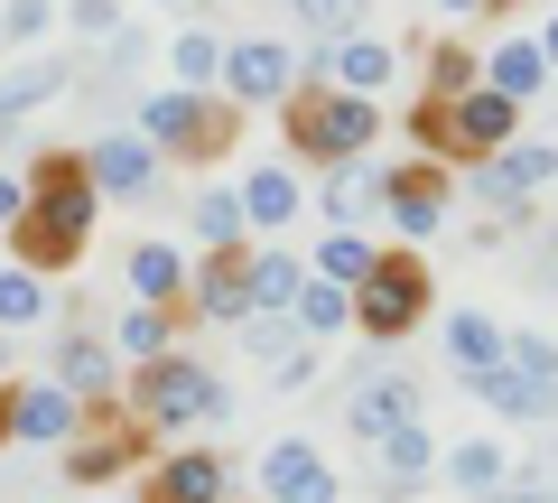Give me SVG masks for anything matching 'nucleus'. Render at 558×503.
<instances>
[{
	"label": "nucleus",
	"instance_id": "obj_5",
	"mask_svg": "<svg viewBox=\"0 0 558 503\" xmlns=\"http://www.w3.org/2000/svg\"><path fill=\"white\" fill-rule=\"evenodd\" d=\"M279 131H289V159L354 168V159H373V141H381V103L336 94V84H299V94L279 103Z\"/></svg>",
	"mask_w": 558,
	"mask_h": 503
},
{
	"label": "nucleus",
	"instance_id": "obj_37",
	"mask_svg": "<svg viewBox=\"0 0 558 503\" xmlns=\"http://www.w3.org/2000/svg\"><path fill=\"white\" fill-rule=\"evenodd\" d=\"M65 28H75V38H121V28H131V0H65Z\"/></svg>",
	"mask_w": 558,
	"mask_h": 503
},
{
	"label": "nucleus",
	"instance_id": "obj_27",
	"mask_svg": "<svg viewBox=\"0 0 558 503\" xmlns=\"http://www.w3.org/2000/svg\"><path fill=\"white\" fill-rule=\"evenodd\" d=\"M186 233H196V252H242V242H252L242 196L233 187H196V196H186Z\"/></svg>",
	"mask_w": 558,
	"mask_h": 503
},
{
	"label": "nucleus",
	"instance_id": "obj_28",
	"mask_svg": "<svg viewBox=\"0 0 558 503\" xmlns=\"http://www.w3.org/2000/svg\"><path fill=\"white\" fill-rule=\"evenodd\" d=\"M484 84L512 94V103H539V94H549V57H539V38H502L494 57H484Z\"/></svg>",
	"mask_w": 558,
	"mask_h": 503
},
{
	"label": "nucleus",
	"instance_id": "obj_46",
	"mask_svg": "<svg viewBox=\"0 0 558 503\" xmlns=\"http://www.w3.org/2000/svg\"><path fill=\"white\" fill-rule=\"evenodd\" d=\"M112 503H140V494H112Z\"/></svg>",
	"mask_w": 558,
	"mask_h": 503
},
{
	"label": "nucleus",
	"instance_id": "obj_39",
	"mask_svg": "<svg viewBox=\"0 0 558 503\" xmlns=\"http://www.w3.org/2000/svg\"><path fill=\"white\" fill-rule=\"evenodd\" d=\"M502 363H521L531 383H558V345L549 336H512V355H502Z\"/></svg>",
	"mask_w": 558,
	"mask_h": 503
},
{
	"label": "nucleus",
	"instance_id": "obj_24",
	"mask_svg": "<svg viewBox=\"0 0 558 503\" xmlns=\"http://www.w3.org/2000/svg\"><path fill=\"white\" fill-rule=\"evenodd\" d=\"M438 336H447V363H457V383H475V373H494V363L512 355V336H502L484 308H447Z\"/></svg>",
	"mask_w": 558,
	"mask_h": 503
},
{
	"label": "nucleus",
	"instance_id": "obj_3",
	"mask_svg": "<svg viewBox=\"0 0 558 503\" xmlns=\"http://www.w3.org/2000/svg\"><path fill=\"white\" fill-rule=\"evenodd\" d=\"M131 420L159 447H178L186 429H223L233 420V383H223L215 363H196V355H159V363L131 373Z\"/></svg>",
	"mask_w": 558,
	"mask_h": 503
},
{
	"label": "nucleus",
	"instance_id": "obj_26",
	"mask_svg": "<svg viewBox=\"0 0 558 503\" xmlns=\"http://www.w3.org/2000/svg\"><path fill=\"white\" fill-rule=\"evenodd\" d=\"M307 289V262L299 252H279V242H252V318H289Z\"/></svg>",
	"mask_w": 558,
	"mask_h": 503
},
{
	"label": "nucleus",
	"instance_id": "obj_12",
	"mask_svg": "<svg viewBox=\"0 0 558 503\" xmlns=\"http://www.w3.org/2000/svg\"><path fill=\"white\" fill-rule=\"evenodd\" d=\"M140 503H233V457H215V447L178 439L149 457V476H140Z\"/></svg>",
	"mask_w": 558,
	"mask_h": 503
},
{
	"label": "nucleus",
	"instance_id": "obj_19",
	"mask_svg": "<svg viewBox=\"0 0 558 503\" xmlns=\"http://www.w3.org/2000/svg\"><path fill=\"white\" fill-rule=\"evenodd\" d=\"M465 392H475L494 420H512V429H549L558 420V383H531L521 363H494V373H475Z\"/></svg>",
	"mask_w": 558,
	"mask_h": 503
},
{
	"label": "nucleus",
	"instance_id": "obj_36",
	"mask_svg": "<svg viewBox=\"0 0 558 503\" xmlns=\"http://www.w3.org/2000/svg\"><path fill=\"white\" fill-rule=\"evenodd\" d=\"M233 336H242V355H252V363H279L289 345H307V336H299V318H242Z\"/></svg>",
	"mask_w": 558,
	"mask_h": 503
},
{
	"label": "nucleus",
	"instance_id": "obj_14",
	"mask_svg": "<svg viewBox=\"0 0 558 503\" xmlns=\"http://www.w3.org/2000/svg\"><path fill=\"white\" fill-rule=\"evenodd\" d=\"M215 94L242 103V112H252V103H289L299 94V47L289 38H233L223 47V84Z\"/></svg>",
	"mask_w": 558,
	"mask_h": 503
},
{
	"label": "nucleus",
	"instance_id": "obj_18",
	"mask_svg": "<svg viewBox=\"0 0 558 503\" xmlns=\"http://www.w3.org/2000/svg\"><path fill=\"white\" fill-rule=\"evenodd\" d=\"M233 196H242V224H252L260 242H270V233H289V224L307 215V187H299V168H289V159L242 168V187H233Z\"/></svg>",
	"mask_w": 558,
	"mask_h": 503
},
{
	"label": "nucleus",
	"instance_id": "obj_43",
	"mask_svg": "<svg viewBox=\"0 0 558 503\" xmlns=\"http://www.w3.org/2000/svg\"><path fill=\"white\" fill-rule=\"evenodd\" d=\"M438 10L447 20H484V0H438Z\"/></svg>",
	"mask_w": 558,
	"mask_h": 503
},
{
	"label": "nucleus",
	"instance_id": "obj_21",
	"mask_svg": "<svg viewBox=\"0 0 558 503\" xmlns=\"http://www.w3.org/2000/svg\"><path fill=\"white\" fill-rule=\"evenodd\" d=\"M57 94H75V65L65 57H20L0 75V141H20V121L38 112V103H57Z\"/></svg>",
	"mask_w": 558,
	"mask_h": 503
},
{
	"label": "nucleus",
	"instance_id": "obj_23",
	"mask_svg": "<svg viewBox=\"0 0 558 503\" xmlns=\"http://www.w3.org/2000/svg\"><path fill=\"white\" fill-rule=\"evenodd\" d=\"M391 84H400V47H391V38H373V28L336 38V94H363V103H381Z\"/></svg>",
	"mask_w": 558,
	"mask_h": 503
},
{
	"label": "nucleus",
	"instance_id": "obj_22",
	"mask_svg": "<svg viewBox=\"0 0 558 503\" xmlns=\"http://www.w3.org/2000/svg\"><path fill=\"white\" fill-rule=\"evenodd\" d=\"M121 280H131V299H140V308H186V242H168V233L131 242Z\"/></svg>",
	"mask_w": 558,
	"mask_h": 503
},
{
	"label": "nucleus",
	"instance_id": "obj_4",
	"mask_svg": "<svg viewBox=\"0 0 558 503\" xmlns=\"http://www.w3.org/2000/svg\"><path fill=\"white\" fill-rule=\"evenodd\" d=\"M131 131L159 149V159L205 168V159H233V141H242V103H223V94H186V84H149V94L131 103Z\"/></svg>",
	"mask_w": 558,
	"mask_h": 503
},
{
	"label": "nucleus",
	"instance_id": "obj_29",
	"mask_svg": "<svg viewBox=\"0 0 558 503\" xmlns=\"http://www.w3.org/2000/svg\"><path fill=\"white\" fill-rule=\"evenodd\" d=\"M373 457H381V484L400 494V484H428V476H438V457H447V447L428 439V420H410V429H391V439H381Z\"/></svg>",
	"mask_w": 558,
	"mask_h": 503
},
{
	"label": "nucleus",
	"instance_id": "obj_20",
	"mask_svg": "<svg viewBox=\"0 0 558 503\" xmlns=\"http://www.w3.org/2000/svg\"><path fill=\"white\" fill-rule=\"evenodd\" d=\"M307 205H317V224H326V233H363V224L381 215V159L326 168V187H317V196H307Z\"/></svg>",
	"mask_w": 558,
	"mask_h": 503
},
{
	"label": "nucleus",
	"instance_id": "obj_2",
	"mask_svg": "<svg viewBox=\"0 0 558 503\" xmlns=\"http://www.w3.org/2000/svg\"><path fill=\"white\" fill-rule=\"evenodd\" d=\"M400 141L418 149V159H438V168H475L494 159V149L521 141V103L494 94V84H465V94H410V112H400Z\"/></svg>",
	"mask_w": 558,
	"mask_h": 503
},
{
	"label": "nucleus",
	"instance_id": "obj_32",
	"mask_svg": "<svg viewBox=\"0 0 558 503\" xmlns=\"http://www.w3.org/2000/svg\"><path fill=\"white\" fill-rule=\"evenodd\" d=\"M47 318H57L47 280H38V271H20V262H0V336H28V326H47Z\"/></svg>",
	"mask_w": 558,
	"mask_h": 503
},
{
	"label": "nucleus",
	"instance_id": "obj_40",
	"mask_svg": "<svg viewBox=\"0 0 558 503\" xmlns=\"http://www.w3.org/2000/svg\"><path fill=\"white\" fill-rule=\"evenodd\" d=\"M28 215V168H0V233Z\"/></svg>",
	"mask_w": 558,
	"mask_h": 503
},
{
	"label": "nucleus",
	"instance_id": "obj_10",
	"mask_svg": "<svg viewBox=\"0 0 558 503\" xmlns=\"http://www.w3.org/2000/svg\"><path fill=\"white\" fill-rule=\"evenodd\" d=\"M159 457V439H149V429L131 420V410H94V420H84V439L65 447V484H121L131 476V466H149Z\"/></svg>",
	"mask_w": 558,
	"mask_h": 503
},
{
	"label": "nucleus",
	"instance_id": "obj_42",
	"mask_svg": "<svg viewBox=\"0 0 558 503\" xmlns=\"http://www.w3.org/2000/svg\"><path fill=\"white\" fill-rule=\"evenodd\" d=\"M539 57H549V75H558V10L539 20Z\"/></svg>",
	"mask_w": 558,
	"mask_h": 503
},
{
	"label": "nucleus",
	"instance_id": "obj_33",
	"mask_svg": "<svg viewBox=\"0 0 558 503\" xmlns=\"http://www.w3.org/2000/svg\"><path fill=\"white\" fill-rule=\"evenodd\" d=\"M168 75H178L186 94H215L223 84V38L215 28H178V38H168Z\"/></svg>",
	"mask_w": 558,
	"mask_h": 503
},
{
	"label": "nucleus",
	"instance_id": "obj_1",
	"mask_svg": "<svg viewBox=\"0 0 558 503\" xmlns=\"http://www.w3.org/2000/svg\"><path fill=\"white\" fill-rule=\"evenodd\" d=\"M94 224H102V196H94V178H84V149H38V159H28V215L10 224L0 242H10L20 271L57 280V271L84 262Z\"/></svg>",
	"mask_w": 558,
	"mask_h": 503
},
{
	"label": "nucleus",
	"instance_id": "obj_25",
	"mask_svg": "<svg viewBox=\"0 0 558 503\" xmlns=\"http://www.w3.org/2000/svg\"><path fill=\"white\" fill-rule=\"evenodd\" d=\"M178 326H186V308H121L112 326H102V336H112V355L131 363H159V355H178Z\"/></svg>",
	"mask_w": 558,
	"mask_h": 503
},
{
	"label": "nucleus",
	"instance_id": "obj_44",
	"mask_svg": "<svg viewBox=\"0 0 558 503\" xmlns=\"http://www.w3.org/2000/svg\"><path fill=\"white\" fill-rule=\"evenodd\" d=\"M0 383H10V336H0Z\"/></svg>",
	"mask_w": 558,
	"mask_h": 503
},
{
	"label": "nucleus",
	"instance_id": "obj_16",
	"mask_svg": "<svg viewBox=\"0 0 558 503\" xmlns=\"http://www.w3.org/2000/svg\"><path fill=\"white\" fill-rule=\"evenodd\" d=\"M260 503H344V476L317 457V439H270L260 447Z\"/></svg>",
	"mask_w": 558,
	"mask_h": 503
},
{
	"label": "nucleus",
	"instance_id": "obj_38",
	"mask_svg": "<svg viewBox=\"0 0 558 503\" xmlns=\"http://www.w3.org/2000/svg\"><path fill=\"white\" fill-rule=\"evenodd\" d=\"M289 10H299V20L317 28V38H354V28H363V10H373V0H289Z\"/></svg>",
	"mask_w": 558,
	"mask_h": 503
},
{
	"label": "nucleus",
	"instance_id": "obj_7",
	"mask_svg": "<svg viewBox=\"0 0 558 503\" xmlns=\"http://www.w3.org/2000/svg\"><path fill=\"white\" fill-rule=\"evenodd\" d=\"M447 205H457V168H438V159H381V224H391L410 252L447 224Z\"/></svg>",
	"mask_w": 558,
	"mask_h": 503
},
{
	"label": "nucleus",
	"instance_id": "obj_11",
	"mask_svg": "<svg viewBox=\"0 0 558 503\" xmlns=\"http://www.w3.org/2000/svg\"><path fill=\"white\" fill-rule=\"evenodd\" d=\"M47 373H57L84 410H112V392H131V363L112 355V336H102V326H65V336L47 345Z\"/></svg>",
	"mask_w": 558,
	"mask_h": 503
},
{
	"label": "nucleus",
	"instance_id": "obj_13",
	"mask_svg": "<svg viewBox=\"0 0 558 503\" xmlns=\"http://www.w3.org/2000/svg\"><path fill=\"white\" fill-rule=\"evenodd\" d=\"M410 420H428V392H418L410 373H391V363H373V373L344 392V439H363V447H381L391 429H410Z\"/></svg>",
	"mask_w": 558,
	"mask_h": 503
},
{
	"label": "nucleus",
	"instance_id": "obj_6",
	"mask_svg": "<svg viewBox=\"0 0 558 503\" xmlns=\"http://www.w3.org/2000/svg\"><path fill=\"white\" fill-rule=\"evenodd\" d=\"M428 308H438V280H428V262H418L410 242H381L373 280L354 289V326L373 345H410L418 326H428Z\"/></svg>",
	"mask_w": 558,
	"mask_h": 503
},
{
	"label": "nucleus",
	"instance_id": "obj_35",
	"mask_svg": "<svg viewBox=\"0 0 558 503\" xmlns=\"http://www.w3.org/2000/svg\"><path fill=\"white\" fill-rule=\"evenodd\" d=\"M57 20H65L57 0H0V47H47Z\"/></svg>",
	"mask_w": 558,
	"mask_h": 503
},
{
	"label": "nucleus",
	"instance_id": "obj_17",
	"mask_svg": "<svg viewBox=\"0 0 558 503\" xmlns=\"http://www.w3.org/2000/svg\"><path fill=\"white\" fill-rule=\"evenodd\" d=\"M438 484H447V494H465V503H494L502 484H521V457L484 429V439H457V447L438 457Z\"/></svg>",
	"mask_w": 558,
	"mask_h": 503
},
{
	"label": "nucleus",
	"instance_id": "obj_31",
	"mask_svg": "<svg viewBox=\"0 0 558 503\" xmlns=\"http://www.w3.org/2000/svg\"><path fill=\"white\" fill-rule=\"evenodd\" d=\"M289 318H299L307 345H336L344 326H354V289H336V280H317V271H307V289H299V308H289Z\"/></svg>",
	"mask_w": 558,
	"mask_h": 503
},
{
	"label": "nucleus",
	"instance_id": "obj_9",
	"mask_svg": "<svg viewBox=\"0 0 558 503\" xmlns=\"http://www.w3.org/2000/svg\"><path fill=\"white\" fill-rule=\"evenodd\" d=\"M84 178H94V196L140 205V196H159V187H168V159L140 141L131 121H112V131H94V141H84Z\"/></svg>",
	"mask_w": 558,
	"mask_h": 503
},
{
	"label": "nucleus",
	"instance_id": "obj_15",
	"mask_svg": "<svg viewBox=\"0 0 558 503\" xmlns=\"http://www.w3.org/2000/svg\"><path fill=\"white\" fill-rule=\"evenodd\" d=\"M186 318H205V326H242L252 318V242L186 262Z\"/></svg>",
	"mask_w": 558,
	"mask_h": 503
},
{
	"label": "nucleus",
	"instance_id": "obj_45",
	"mask_svg": "<svg viewBox=\"0 0 558 503\" xmlns=\"http://www.w3.org/2000/svg\"><path fill=\"white\" fill-rule=\"evenodd\" d=\"M149 10H186V0H149Z\"/></svg>",
	"mask_w": 558,
	"mask_h": 503
},
{
	"label": "nucleus",
	"instance_id": "obj_8",
	"mask_svg": "<svg viewBox=\"0 0 558 503\" xmlns=\"http://www.w3.org/2000/svg\"><path fill=\"white\" fill-rule=\"evenodd\" d=\"M0 410H10V447H75L84 420H94L57 373H10L0 383Z\"/></svg>",
	"mask_w": 558,
	"mask_h": 503
},
{
	"label": "nucleus",
	"instance_id": "obj_30",
	"mask_svg": "<svg viewBox=\"0 0 558 503\" xmlns=\"http://www.w3.org/2000/svg\"><path fill=\"white\" fill-rule=\"evenodd\" d=\"M373 262H381L373 233H317V252H307V271L336 280V289H363V280H373Z\"/></svg>",
	"mask_w": 558,
	"mask_h": 503
},
{
	"label": "nucleus",
	"instance_id": "obj_34",
	"mask_svg": "<svg viewBox=\"0 0 558 503\" xmlns=\"http://www.w3.org/2000/svg\"><path fill=\"white\" fill-rule=\"evenodd\" d=\"M317 363H326V345H289L279 363H260V392H279V402H299V392H317Z\"/></svg>",
	"mask_w": 558,
	"mask_h": 503
},
{
	"label": "nucleus",
	"instance_id": "obj_41",
	"mask_svg": "<svg viewBox=\"0 0 558 503\" xmlns=\"http://www.w3.org/2000/svg\"><path fill=\"white\" fill-rule=\"evenodd\" d=\"M494 503H558V484H549V476H521V484H502Z\"/></svg>",
	"mask_w": 558,
	"mask_h": 503
}]
</instances>
